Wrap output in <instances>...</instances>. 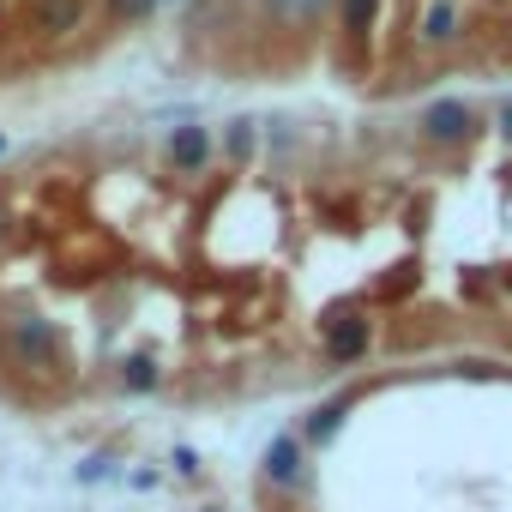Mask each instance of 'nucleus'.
Wrapping results in <instances>:
<instances>
[{"label":"nucleus","mask_w":512,"mask_h":512,"mask_svg":"<svg viewBox=\"0 0 512 512\" xmlns=\"http://www.w3.org/2000/svg\"><path fill=\"white\" fill-rule=\"evenodd\" d=\"M7 350H13V362H25V368H55V362H61V332H55V320L25 314V320H13V332H7Z\"/></svg>","instance_id":"f257e3e1"},{"label":"nucleus","mask_w":512,"mask_h":512,"mask_svg":"<svg viewBox=\"0 0 512 512\" xmlns=\"http://www.w3.org/2000/svg\"><path fill=\"white\" fill-rule=\"evenodd\" d=\"M368 344H374V326H368L362 314H332V320H326V362H332V368L362 362Z\"/></svg>","instance_id":"f03ea898"},{"label":"nucleus","mask_w":512,"mask_h":512,"mask_svg":"<svg viewBox=\"0 0 512 512\" xmlns=\"http://www.w3.org/2000/svg\"><path fill=\"white\" fill-rule=\"evenodd\" d=\"M85 13H91V0H31L37 37H73L85 31Z\"/></svg>","instance_id":"7ed1b4c3"},{"label":"nucleus","mask_w":512,"mask_h":512,"mask_svg":"<svg viewBox=\"0 0 512 512\" xmlns=\"http://www.w3.org/2000/svg\"><path fill=\"white\" fill-rule=\"evenodd\" d=\"M470 103H434V109H422V139L428 145H458V139H470Z\"/></svg>","instance_id":"20e7f679"},{"label":"nucleus","mask_w":512,"mask_h":512,"mask_svg":"<svg viewBox=\"0 0 512 512\" xmlns=\"http://www.w3.org/2000/svg\"><path fill=\"white\" fill-rule=\"evenodd\" d=\"M163 157H169L175 175H199V169L211 163V133H205V127H175L169 145H163Z\"/></svg>","instance_id":"39448f33"},{"label":"nucleus","mask_w":512,"mask_h":512,"mask_svg":"<svg viewBox=\"0 0 512 512\" xmlns=\"http://www.w3.org/2000/svg\"><path fill=\"white\" fill-rule=\"evenodd\" d=\"M266 482H278V488H296L302 482V440L296 434H278L266 446Z\"/></svg>","instance_id":"423d86ee"},{"label":"nucleus","mask_w":512,"mask_h":512,"mask_svg":"<svg viewBox=\"0 0 512 512\" xmlns=\"http://www.w3.org/2000/svg\"><path fill=\"white\" fill-rule=\"evenodd\" d=\"M344 410H350V392H338V398H326V404H314V410H308V422H302V440H314V446H326V440L338 434V422H344Z\"/></svg>","instance_id":"0eeeda50"},{"label":"nucleus","mask_w":512,"mask_h":512,"mask_svg":"<svg viewBox=\"0 0 512 512\" xmlns=\"http://www.w3.org/2000/svg\"><path fill=\"white\" fill-rule=\"evenodd\" d=\"M157 386H163V374H157L151 356H127L121 362V392H157Z\"/></svg>","instance_id":"6e6552de"},{"label":"nucleus","mask_w":512,"mask_h":512,"mask_svg":"<svg viewBox=\"0 0 512 512\" xmlns=\"http://www.w3.org/2000/svg\"><path fill=\"white\" fill-rule=\"evenodd\" d=\"M452 31H458V7L452 0H434L428 19H422V43H452Z\"/></svg>","instance_id":"1a4fd4ad"},{"label":"nucleus","mask_w":512,"mask_h":512,"mask_svg":"<svg viewBox=\"0 0 512 512\" xmlns=\"http://www.w3.org/2000/svg\"><path fill=\"white\" fill-rule=\"evenodd\" d=\"M223 157L229 163H247L253 157V121H229L223 127Z\"/></svg>","instance_id":"9d476101"},{"label":"nucleus","mask_w":512,"mask_h":512,"mask_svg":"<svg viewBox=\"0 0 512 512\" xmlns=\"http://www.w3.org/2000/svg\"><path fill=\"white\" fill-rule=\"evenodd\" d=\"M374 7H380V0H344V31H350V37H368Z\"/></svg>","instance_id":"9b49d317"},{"label":"nucleus","mask_w":512,"mask_h":512,"mask_svg":"<svg viewBox=\"0 0 512 512\" xmlns=\"http://www.w3.org/2000/svg\"><path fill=\"white\" fill-rule=\"evenodd\" d=\"M151 7H157V0H109V13H115V19H127V25L151 19Z\"/></svg>","instance_id":"f8f14e48"},{"label":"nucleus","mask_w":512,"mask_h":512,"mask_svg":"<svg viewBox=\"0 0 512 512\" xmlns=\"http://www.w3.org/2000/svg\"><path fill=\"white\" fill-rule=\"evenodd\" d=\"M169 464H175V470H181V476H199V458H193V452H187V446H181V452H175V458H169Z\"/></svg>","instance_id":"ddd939ff"},{"label":"nucleus","mask_w":512,"mask_h":512,"mask_svg":"<svg viewBox=\"0 0 512 512\" xmlns=\"http://www.w3.org/2000/svg\"><path fill=\"white\" fill-rule=\"evenodd\" d=\"M500 127H506V133H512V103H506V109H500Z\"/></svg>","instance_id":"4468645a"},{"label":"nucleus","mask_w":512,"mask_h":512,"mask_svg":"<svg viewBox=\"0 0 512 512\" xmlns=\"http://www.w3.org/2000/svg\"><path fill=\"white\" fill-rule=\"evenodd\" d=\"M0 235H7V211H0Z\"/></svg>","instance_id":"2eb2a0df"},{"label":"nucleus","mask_w":512,"mask_h":512,"mask_svg":"<svg viewBox=\"0 0 512 512\" xmlns=\"http://www.w3.org/2000/svg\"><path fill=\"white\" fill-rule=\"evenodd\" d=\"M0 356H7V332H0Z\"/></svg>","instance_id":"dca6fc26"},{"label":"nucleus","mask_w":512,"mask_h":512,"mask_svg":"<svg viewBox=\"0 0 512 512\" xmlns=\"http://www.w3.org/2000/svg\"><path fill=\"white\" fill-rule=\"evenodd\" d=\"M0 151H7V139H0Z\"/></svg>","instance_id":"f3484780"}]
</instances>
